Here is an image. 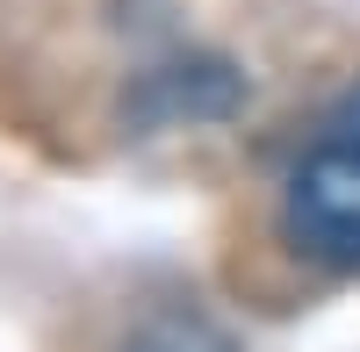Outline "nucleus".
Listing matches in <instances>:
<instances>
[{
  "mask_svg": "<svg viewBox=\"0 0 360 352\" xmlns=\"http://www.w3.org/2000/svg\"><path fill=\"white\" fill-rule=\"evenodd\" d=\"M288 238L303 245L317 266L360 273V151L324 137L317 151L288 172Z\"/></svg>",
  "mask_w": 360,
  "mask_h": 352,
  "instance_id": "f257e3e1",
  "label": "nucleus"
},
{
  "mask_svg": "<svg viewBox=\"0 0 360 352\" xmlns=\"http://www.w3.org/2000/svg\"><path fill=\"white\" fill-rule=\"evenodd\" d=\"M332 137H339V144H353V151H360V86H353V94L339 101V115H332Z\"/></svg>",
  "mask_w": 360,
  "mask_h": 352,
  "instance_id": "7ed1b4c3",
  "label": "nucleus"
},
{
  "mask_svg": "<svg viewBox=\"0 0 360 352\" xmlns=\"http://www.w3.org/2000/svg\"><path fill=\"white\" fill-rule=\"evenodd\" d=\"M123 352H231V338L202 309H159L123 338Z\"/></svg>",
  "mask_w": 360,
  "mask_h": 352,
  "instance_id": "f03ea898",
  "label": "nucleus"
}]
</instances>
